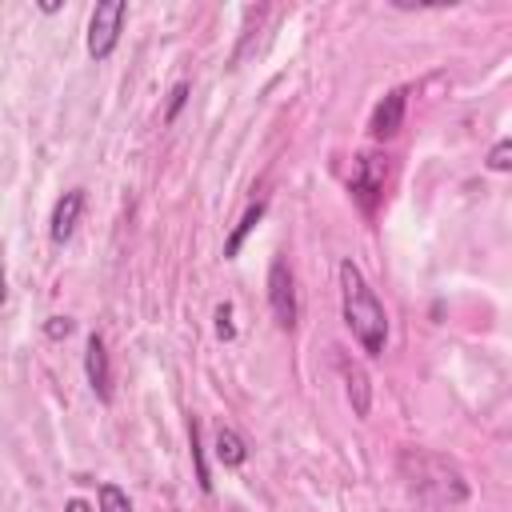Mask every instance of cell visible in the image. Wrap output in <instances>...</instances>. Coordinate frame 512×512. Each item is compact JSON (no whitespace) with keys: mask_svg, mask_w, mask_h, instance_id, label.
Instances as JSON below:
<instances>
[{"mask_svg":"<svg viewBox=\"0 0 512 512\" xmlns=\"http://www.w3.org/2000/svg\"><path fill=\"white\" fill-rule=\"evenodd\" d=\"M340 300H344V324L352 328L360 348L368 356H380L388 344V316H384V304L376 300V292L368 288L364 272L352 260H340Z\"/></svg>","mask_w":512,"mask_h":512,"instance_id":"6da1fadb","label":"cell"},{"mask_svg":"<svg viewBox=\"0 0 512 512\" xmlns=\"http://www.w3.org/2000/svg\"><path fill=\"white\" fill-rule=\"evenodd\" d=\"M400 476H404V484H408L420 500H428V504H436V508H448V504H464V500H468L464 472H460L448 456H440V452L404 448V452H400Z\"/></svg>","mask_w":512,"mask_h":512,"instance_id":"7a4b0ae2","label":"cell"},{"mask_svg":"<svg viewBox=\"0 0 512 512\" xmlns=\"http://www.w3.org/2000/svg\"><path fill=\"white\" fill-rule=\"evenodd\" d=\"M124 16H128V4L124 0H104L92 8V20H88V56L92 60H108L116 40H120V28H124Z\"/></svg>","mask_w":512,"mask_h":512,"instance_id":"3957f363","label":"cell"},{"mask_svg":"<svg viewBox=\"0 0 512 512\" xmlns=\"http://www.w3.org/2000/svg\"><path fill=\"white\" fill-rule=\"evenodd\" d=\"M268 304H272L276 324L284 332H292V324H296V288H292V272H288L284 256H276L272 268H268Z\"/></svg>","mask_w":512,"mask_h":512,"instance_id":"277c9868","label":"cell"},{"mask_svg":"<svg viewBox=\"0 0 512 512\" xmlns=\"http://www.w3.org/2000/svg\"><path fill=\"white\" fill-rule=\"evenodd\" d=\"M384 176H388L384 156H376V152H360V156H356L352 192L360 196V204H364L368 212H372V204H376V196H380V188H384Z\"/></svg>","mask_w":512,"mask_h":512,"instance_id":"5b68a950","label":"cell"},{"mask_svg":"<svg viewBox=\"0 0 512 512\" xmlns=\"http://www.w3.org/2000/svg\"><path fill=\"white\" fill-rule=\"evenodd\" d=\"M404 108H408V88H392V92L376 104V112H372V120H368V132H372L376 140H392V136L404 128Z\"/></svg>","mask_w":512,"mask_h":512,"instance_id":"8992f818","label":"cell"},{"mask_svg":"<svg viewBox=\"0 0 512 512\" xmlns=\"http://www.w3.org/2000/svg\"><path fill=\"white\" fill-rule=\"evenodd\" d=\"M84 372H88V384L100 400H112V364H108V348H104V336L92 332L88 336V348H84Z\"/></svg>","mask_w":512,"mask_h":512,"instance_id":"52a82bcc","label":"cell"},{"mask_svg":"<svg viewBox=\"0 0 512 512\" xmlns=\"http://www.w3.org/2000/svg\"><path fill=\"white\" fill-rule=\"evenodd\" d=\"M80 212H84V188H68V192L56 200V208H52V224H48L52 244H68V240H72Z\"/></svg>","mask_w":512,"mask_h":512,"instance_id":"ba28073f","label":"cell"},{"mask_svg":"<svg viewBox=\"0 0 512 512\" xmlns=\"http://www.w3.org/2000/svg\"><path fill=\"white\" fill-rule=\"evenodd\" d=\"M336 364H340V376H344V388H348L352 412H356V416H368V408H372V388H368L364 368H360V364H352L348 356H336Z\"/></svg>","mask_w":512,"mask_h":512,"instance_id":"9c48e42d","label":"cell"},{"mask_svg":"<svg viewBox=\"0 0 512 512\" xmlns=\"http://www.w3.org/2000/svg\"><path fill=\"white\" fill-rule=\"evenodd\" d=\"M260 216H264V200L248 204V212L240 216V224H236V228L228 232V240H224V256H228V260H236V256H240V244H244V240H248V232L260 224Z\"/></svg>","mask_w":512,"mask_h":512,"instance_id":"30bf717a","label":"cell"},{"mask_svg":"<svg viewBox=\"0 0 512 512\" xmlns=\"http://www.w3.org/2000/svg\"><path fill=\"white\" fill-rule=\"evenodd\" d=\"M216 460H220L224 468H240V464L248 460V448H244V440H240L232 428H220V432H216Z\"/></svg>","mask_w":512,"mask_h":512,"instance_id":"8fae6325","label":"cell"},{"mask_svg":"<svg viewBox=\"0 0 512 512\" xmlns=\"http://www.w3.org/2000/svg\"><path fill=\"white\" fill-rule=\"evenodd\" d=\"M188 440H192V460H196V480L204 492H212V480H208V468H204V452H200V424L188 420Z\"/></svg>","mask_w":512,"mask_h":512,"instance_id":"7c38bea8","label":"cell"},{"mask_svg":"<svg viewBox=\"0 0 512 512\" xmlns=\"http://www.w3.org/2000/svg\"><path fill=\"white\" fill-rule=\"evenodd\" d=\"M100 512H132V504H128V496L116 488V484H100Z\"/></svg>","mask_w":512,"mask_h":512,"instance_id":"4fadbf2b","label":"cell"},{"mask_svg":"<svg viewBox=\"0 0 512 512\" xmlns=\"http://www.w3.org/2000/svg\"><path fill=\"white\" fill-rule=\"evenodd\" d=\"M488 168H492V172H508V168H512V140H500V144L488 152Z\"/></svg>","mask_w":512,"mask_h":512,"instance_id":"5bb4252c","label":"cell"},{"mask_svg":"<svg viewBox=\"0 0 512 512\" xmlns=\"http://www.w3.org/2000/svg\"><path fill=\"white\" fill-rule=\"evenodd\" d=\"M216 336L220 340H232L236 336V328H232V304H220L216 308Z\"/></svg>","mask_w":512,"mask_h":512,"instance_id":"9a60e30c","label":"cell"},{"mask_svg":"<svg viewBox=\"0 0 512 512\" xmlns=\"http://www.w3.org/2000/svg\"><path fill=\"white\" fill-rule=\"evenodd\" d=\"M184 100H188V84H176V88H172V96H168V108H164V120H176V112L184 108Z\"/></svg>","mask_w":512,"mask_h":512,"instance_id":"2e32d148","label":"cell"},{"mask_svg":"<svg viewBox=\"0 0 512 512\" xmlns=\"http://www.w3.org/2000/svg\"><path fill=\"white\" fill-rule=\"evenodd\" d=\"M68 332H72V320H68V316H52V320L44 324V336H48V340H64Z\"/></svg>","mask_w":512,"mask_h":512,"instance_id":"e0dca14e","label":"cell"},{"mask_svg":"<svg viewBox=\"0 0 512 512\" xmlns=\"http://www.w3.org/2000/svg\"><path fill=\"white\" fill-rule=\"evenodd\" d=\"M64 512H92V504H88V500H68Z\"/></svg>","mask_w":512,"mask_h":512,"instance_id":"ac0fdd59","label":"cell"},{"mask_svg":"<svg viewBox=\"0 0 512 512\" xmlns=\"http://www.w3.org/2000/svg\"><path fill=\"white\" fill-rule=\"evenodd\" d=\"M4 296H8V288H4V264H0V304H4Z\"/></svg>","mask_w":512,"mask_h":512,"instance_id":"d6986e66","label":"cell"}]
</instances>
